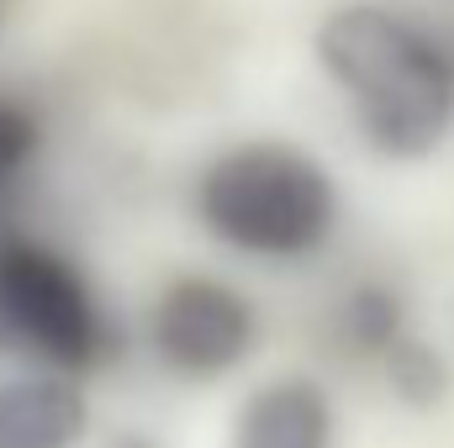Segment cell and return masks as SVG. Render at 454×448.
I'll return each mask as SVG.
<instances>
[{
	"label": "cell",
	"instance_id": "6da1fadb",
	"mask_svg": "<svg viewBox=\"0 0 454 448\" xmlns=\"http://www.w3.org/2000/svg\"><path fill=\"white\" fill-rule=\"evenodd\" d=\"M312 48L370 153L391 164L439 153L454 121V58L428 27L380 0H343L317 21Z\"/></svg>",
	"mask_w": 454,
	"mask_h": 448
},
{
	"label": "cell",
	"instance_id": "7a4b0ae2",
	"mask_svg": "<svg viewBox=\"0 0 454 448\" xmlns=\"http://www.w3.org/2000/svg\"><path fill=\"white\" fill-rule=\"evenodd\" d=\"M196 222L243 259L296 264L328 248L339 227V185L328 164L296 143H232L196 174Z\"/></svg>",
	"mask_w": 454,
	"mask_h": 448
},
{
	"label": "cell",
	"instance_id": "3957f363",
	"mask_svg": "<svg viewBox=\"0 0 454 448\" xmlns=\"http://www.w3.org/2000/svg\"><path fill=\"white\" fill-rule=\"evenodd\" d=\"M0 337L32 369L90 375L112 353V317L90 274L53 243L5 237L0 243Z\"/></svg>",
	"mask_w": 454,
	"mask_h": 448
},
{
	"label": "cell",
	"instance_id": "277c9868",
	"mask_svg": "<svg viewBox=\"0 0 454 448\" xmlns=\"http://www.w3.org/2000/svg\"><path fill=\"white\" fill-rule=\"evenodd\" d=\"M148 348L180 380H227L259 348V312L217 274H175L148 306Z\"/></svg>",
	"mask_w": 454,
	"mask_h": 448
},
{
	"label": "cell",
	"instance_id": "5b68a950",
	"mask_svg": "<svg viewBox=\"0 0 454 448\" xmlns=\"http://www.w3.org/2000/svg\"><path fill=\"white\" fill-rule=\"evenodd\" d=\"M227 448H339V406L312 375H270L238 401Z\"/></svg>",
	"mask_w": 454,
	"mask_h": 448
},
{
	"label": "cell",
	"instance_id": "8992f818",
	"mask_svg": "<svg viewBox=\"0 0 454 448\" xmlns=\"http://www.w3.org/2000/svg\"><path fill=\"white\" fill-rule=\"evenodd\" d=\"M90 428L96 412L80 380L48 369L0 380V448H85Z\"/></svg>",
	"mask_w": 454,
	"mask_h": 448
},
{
	"label": "cell",
	"instance_id": "52a82bcc",
	"mask_svg": "<svg viewBox=\"0 0 454 448\" xmlns=\"http://www.w3.org/2000/svg\"><path fill=\"white\" fill-rule=\"evenodd\" d=\"M412 333V317H407V301L402 290H391L386 280H359L348 285L333 306V343L348 359H364V364H380L402 337Z\"/></svg>",
	"mask_w": 454,
	"mask_h": 448
},
{
	"label": "cell",
	"instance_id": "ba28073f",
	"mask_svg": "<svg viewBox=\"0 0 454 448\" xmlns=\"http://www.w3.org/2000/svg\"><path fill=\"white\" fill-rule=\"evenodd\" d=\"M375 369H380L386 390H391L402 406H412V412H434V406L450 396V359L418 333V328L402 337Z\"/></svg>",
	"mask_w": 454,
	"mask_h": 448
},
{
	"label": "cell",
	"instance_id": "9c48e42d",
	"mask_svg": "<svg viewBox=\"0 0 454 448\" xmlns=\"http://www.w3.org/2000/svg\"><path fill=\"white\" fill-rule=\"evenodd\" d=\"M37 148H43V127H37V116L27 112L21 101H11V96H0V190L37 158Z\"/></svg>",
	"mask_w": 454,
	"mask_h": 448
},
{
	"label": "cell",
	"instance_id": "30bf717a",
	"mask_svg": "<svg viewBox=\"0 0 454 448\" xmlns=\"http://www.w3.org/2000/svg\"><path fill=\"white\" fill-rule=\"evenodd\" d=\"M106 448H153L148 438H116V444H106Z\"/></svg>",
	"mask_w": 454,
	"mask_h": 448
}]
</instances>
